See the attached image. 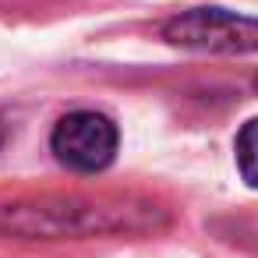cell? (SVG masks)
I'll return each mask as SVG.
<instances>
[{"label":"cell","instance_id":"cell-2","mask_svg":"<svg viewBox=\"0 0 258 258\" xmlns=\"http://www.w3.org/2000/svg\"><path fill=\"white\" fill-rule=\"evenodd\" d=\"M166 39L187 50L212 53H247L258 50V18H244L219 8H198L166 25Z\"/></svg>","mask_w":258,"mask_h":258},{"label":"cell","instance_id":"cell-4","mask_svg":"<svg viewBox=\"0 0 258 258\" xmlns=\"http://www.w3.org/2000/svg\"><path fill=\"white\" fill-rule=\"evenodd\" d=\"M237 170L251 187H258V117L247 120L237 135Z\"/></svg>","mask_w":258,"mask_h":258},{"label":"cell","instance_id":"cell-3","mask_svg":"<svg viewBox=\"0 0 258 258\" xmlns=\"http://www.w3.org/2000/svg\"><path fill=\"white\" fill-rule=\"evenodd\" d=\"M50 145L64 166L78 173H96L106 170L117 156V124L96 110H78L57 120Z\"/></svg>","mask_w":258,"mask_h":258},{"label":"cell","instance_id":"cell-6","mask_svg":"<svg viewBox=\"0 0 258 258\" xmlns=\"http://www.w3.org/2000/svg\"><path fill=\"white\" fill-rule=\"evenodd\" d=\"M254 89H258V78H254Z\"/></svg>","mask_w":258,"mask_h":258},{"label":"cell","instance_id":"cell-1","mask_svg":"<svg viewBox=\"0 0 258 258\" xmlns=\"http://www.w3.org/2000/svg\"><path fill=\"white\" fill-rule=\"evenodd\" d=\"M159 209L149 202H92V198H39L0 205V233L15 237H92L120 230H149Z\"/></svg>","mask_w":258,"mask_h":258},{"label":"cell","instance_id":"cell-5","mask_svg":"<svg viewBox=\"0 0 258 258\" xmlns=\"http://www.w3.org/2000/svg\"><path fill=\"white\" fill-rule=\"evenodd\" d=\"M0 145H4V120H0Z\"/></svg>","mask_w":258,"mask_h":258}]
</instances>
